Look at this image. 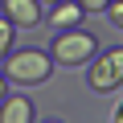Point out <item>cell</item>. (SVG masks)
Segmentation results:
<instances>
[{
  "instance_id": "cell-10",
  "label": "cell",
  "mask_w": 123,
  "mask_h": 123,
  "mask_svg": "<svg viewBox=\"0 0 123 123\" xmlns=\"http://www.w3.org/2000/svg\"><path fill=\"white\" fill-rule=\"evenodd\" d=\"M8 94V82H4V74H0V98H4Z\"/></svg>"
},
{
  "instance_id": "cell-3",
  "label": "cell",
  "mask_w": 123,
  "mask_h": 123,
  "mask_svg": "<svg viewBox=\"0 0 123 123\" xmlns=\"http://www.w3.org/2000/svg\"><path fill=\"white\" fill-rule=\"evenodd\" d=\"M86 82H90V90H98V94L123 86V49H107V53L98 49V53L90 57V66H86Z\"/></svg>"
},
{
  "instance_id": "cell-8",
  "label": "cell",
  "mask_w": 123,
  "mask_h": 123,
  "mask_svg": "<svg viewBox=\"0 0 123 123\" xmlns=\"http://www.w3.org/2000/svg\"><path fill=\"white\" fill-rule=\"evenodd\" d=\"M74 4H78L82 12H107V4H111V0H74Z\"/></svg>"
},
{
  "instance_id": "cell-2",
  "label": "cell",
  "mask_w": 123,
  "mask_h": 123,
  "mask_svg": "<svg viewBox=\"0 0 123 123\" xmlns=\"http://www.w3.org/2000/svg\"><path fill=\"white\" fill-rule=\"evenodd\" d=\"M94 53H98V37L86 33L82 25H78V29H62V33L53 37V45H49L53 66H66V70H74V66H90Z\"/></svg>"
},
{
  "instance_id": "cell-4",
  "label": "cell",
  "mask_w": 123,
  "mask_h": 123,
  "mask_svg": "<svg viewBox=\"0 0 123 123\" xmlns=\"http://www.w3.org/2000/svg\"><path fill=\"white\" fill-rule=\"evenodd\" d=\"M0 17L12 29H33L41 25V0H0Z\"/></svg>"
},
{
  "instance_id": "cell-9",
  "label": "cell",
  "mask_w": 123,
  "mask_h": 123,
  "mask_svg": "<svg viewBox=\"0 0 123 123\" xmlns=\"http://www.w3.org/2000/svg\"><path fill=\"white\" fill-rule=\"evenodd\" d=\"M107 17H111V25L123 29V0H111V4H107Z\"/></svg>"
},
{
  "instance_id": "cell-7",
  "label": "cell",
  "mask_w": 123,
  "mask_h": 123,
  "mask_svg": "<svg viewBox=\"0 0 123 123\" xmlns=\"http://www.w3.org/2000/svg\"><path fill=\"white\" fill-rule=\"evenodd\" d=\"M12 41H17V29H12L4 17H0V62H4V57L12 53Z\"/></svg>"
},
{
  "instance_id": "cell-11",
  "label": "cell",
  "mask_w": 123,
  "mask_h": 123,
  "mask_svg": "<svg viewBox=\"0 0 123 123\" xmlns=\"http://www.w3.org/2000/svg\"><path fill=\"white\" fill-rule=\"evenodd\" d=\"M53 4H62V0H41V8H53Z\"/></svg>"
},
{
  "instance_id": "cell-5",
  "label": "cell",
  "mask_w": 123,
  "mask_h": 123,
  "mask_svg": "<svg viewBox=\"0 0 123 123\" xmlns=\"http://www.w3.org/2000/svg\"><path fill=\"white\" fill-rule=\"evenodd\" d=\"M0 123H33V98L4 94L0 98Z\"/></svg>"
},
{
  "instance_id": "cell-1",
  "label": "cell",
  "mask_w": 123,
  "mask_h": 123,
  "mask_svg": "<svg viewBox=\"0 0 123 123\" xmlns=\"http://www.w3.org/2000/svg\"><path fill=\"white\" fill-rule=\"evenodd\" d=\"M0 74H4V82H17V86H41L53 74V57L45 49H12Z\"/></svg>"
},
{
  "instance_id": "cell-12",
  "label": "cell",
  "mask_w": 123,
  "mask_h": 123,
  "mask_svg": "<svg viewBox=\"0 0 123 123\" xmlns=\"http://www.w3.org/2000/svg\"><path fill=\"white\" fill-rule=\"evenodd\" d=\"M45 123H62V119H45Z\"/></svg>"
},
{
  "instance_id": "cell-6",
  "label": "cell",
  "mask_w": 123,
  "mask_h": 123,
  "mask_svg": "<svg viewBox=\"0 0 123 123\" xmlns=\"http://www.w3.org/2000/svg\"><path fill=\"white\" fill-rule=\"evenodd\" d=\"M82 17H86V12L74 4V0H62V4H53V8H49V25H53L57 33H62V29H78V25H82Z\"/></svg>"
}]
</instances>
